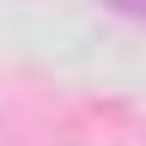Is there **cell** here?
Returning a JSON list of instances; mask_svg holds the SVG:
<instances>
[{
  "label": "cell",
  "mask_w": 146,
  "mask_h": 146,
  "mask_svg": "<svg viewBox=\"0 0 146 146\" xmlns=\"http://www.w3.org/2000/svg\"><path fill=\"white\" fill-rule=\"evenodd\" d=\"M110 12H122V18H134V25H146V0H104Z\"/></svg>",
  "instance_id": "6da1fadb"
}]
</instances>
